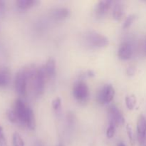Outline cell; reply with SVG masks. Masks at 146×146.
<instances>
[{
    "instance_id": "26",
    "label": "cell",
    "mask_w": 146,
    "mask_h": 146,
    "mask_svg": "<svg viewBox=\"0 0 146 146\" xmlns=\"http://www.w3.org/2000/svg\"><path fill=\"white\" fill-rule=\"evenodd\" d=\"M135 69L133 68V67H129V68L127 69V74L128 76H133L134 74H135Z\"/></svg>"
},
{
    "instance_id": "9",
    "label": "cell",
    "mask_w": 146,
    "mask_h": 146,
    "mask_svg": "<svg viewBox=\"0 0 146 146\" xmlns=\"http://www.w3.org/2000/svg\"><path fill=\"white\" fill-rule=\"evenodd\" d=\"M133 52L132 45L128 42H123L118 48V56L122 60H128L132 56Z\"/></svg>"
},
{
    "instance_id": "3",
    "label": "cell",
    "mask_w": 146,
    "mask_h": 146,
    "mask_svg": "<svg viewBox=\"0 0 146 146\" xmlns=\"http://www.w3.org/2000/svg\"><path fill=\"white\" fill-rule=\"evenodd\" d=\"M73 94L76 99L79 102H86L89 98V89L84 81L76 83L73 88Z\"/></svg>"
},
{
    "instance_id": "24",
    "label": "cell",
    "mask_w": 146,
    "mask_h": 146,
    "mask_svg": "<svg viewBox=\"0 0 146 146\" xmlns=\"http://www.w3.org/2000/svg\"><path fill=\"white\" fill-rule=\"evenodd\" d=\"M126 131H127V133H128V137H129V139L130 141H131L132 143H133V131H132V128H131V126H130V125H127L126 126Z\"/></svg>"
},
{
    "instance_id": "27",
    "label": "cell",
    "mask_w": 146,
    "mask_h": 146,
    "mask_svg": "<svg viewBox=\"0 0 146 146\" xmlns=\"http://www.w3.org/2000/svg\"><path fill=\"white\" fill-rule=\"evenodd\" d=\"M118 146H125V145L123 143L121 142V143H119L118 144Z\"/></svg>"
},
{
    "instance_id": "8",
    "label": "cell",
    "mask_w": 146,
    "mask_h": 146,
    "mask_svg": "<svg viewBox=\"0 0 146 146\" xmlns=\"http://www.w3.org/2000/svg\"><path fill=\"white\" fill-rule=\"evenodd\" d=\"M137 135L141 145H144L146 141V118L141 115L137 123Z\"/></svg>"
},
{
    "instance_id": "29",
    "label": "cell",
    "mask_w": 146,
    "mask_h": 146,
    "mask_svg": "<svg viewBox=\"0 0 146 146\" xmlns=\"http://www.w3.org/2000/svg\"><path fill=\"white\" fill-rule=\"evenodd\" d=\"M145 48H146V43H145Z\"/></svg>"
},
{
    "instance_id": "14",
    "label": "cell",
    "mask_w": 146,
    "mask_h": 146,
    "mask_svg": "<svg viewBox=\"0 0 146 146\" xmlns=\"http://www.w3.org/2000/svg\"><path fill=\"white\" fill-rule=\"evenodd\" d=\"M123 15V5L120 1H117L114 4L113 9V17L115 20H120Z\"/></svg>"
},
{
    "instance_id": "4",
    "label": "cell",
    "mask_w": 146,
    "mask_h": 146,
    "mask_svg": "<svg viewBox=\"0 0 146 146\" xmlns=\"http://www.w3.org/2000/svg\"><path fill=\"white\" fill-rule=\"evenodd\" d=\"M46 76V75L44 71V67H41V68H38L35 76L33 78L34 92L37 96H40L44 93Z\"/></svg>"
},
{
    "instance_id": "11",
    "label": "cell",
    "mask_w": 146,
    "mask_h": 146,
    "mask_svg": "<svg viewBox=\"0 0 146 146\" xmlns=\"http://www.w3.org/2000/svg\"><path fill=\"white\" fill-rule=\"evenodd\" d=\"M44 69L46 73V75L50 77H52L56 74V63L54 58H48V61L46 62V64L44 66Z\"/></svg>"
},
{
    "instance_id": "23",
    "label": "cell",
    "mask_w": 146,
    "mask_h": 146,
    "mask_svg": "<svg viewBox=\"0 0 146 146\" xmlns=\"http://www.w3.org/2000/svg\"><path fill=\"white\" fill-rule=\"evenodd\" d=\"M0 146H8L7 145V140H6L5 136H4L3 128L0 130Z\"/></svg>"
},
{
    "instance_id": "13",
    "label": "cell",
    "mask_w": 146,
    "mask_h": 146,
    "mask_svg": "<svg viewBox=\"0 0 146 146\" xmlns=\"http://www.w3.org/2000/svg\"><path fill=\"white\" fill-rule=\"evenodd\" d=\"M39 3L36 0H18L17 1V5L19 9L27 10L28 9L35 7Z\"/></svg>"
},
{
    "instance_id": "18",
    "label": "cell",
    "mask_w": 146,
    "mask_h": 146,
    "mask_svg": "<svg viewBox=\"0 0 146 146\" xmlns=\"http://www.w3.org/2000/svg\"><path fill=\"white\" fill-rule=\"evenodd\" d=\"M12 146H24V143L22 138L17 133H14L13 135Z\"/></svg>"
},
{
    "instance_id": "20",
    "label": "cell",
    "mask_w": 146,
    "mask_h": 146,
    "mask_svg": "<svg viewBox=\"0 0 146 146\" xmlns=\"http://www.w3.org/2000/svg\"><path fill=\"white\" fill-rule=\"evenodd\" d=\"M135 15L134 14H131V15H129L128 17L126 18V19L125 20L123 23V29H128V27H130L131 26V24L133 23V21H135Z\"/></svg>"
},
{
    "instance_id": "25",
    "label": "cell",
    "mask_w": 146,
    "mask_h": 146,
    "mask_svg": "<svg viewBox=\"0 0 146 146\" xmlns=\"http://www.w3.org/2000/svg\"><path fill=\"white\" fill-rule=\"evenodd\" d=\"M5 13V3L4 1H0V16H3Z\"/></svg>"
},
{
    "instance_id": "17",
    "label": "cell",
    "mask_w": 146,
    "mask_h": 146,
    "mask_svg": "<svg viewBox=\"0 0 146 146\" xmlns=\"http://www.w3.org/2000/svg\"><path fill=\"white\" fill-rule=\"evenodd\" d=\"M125 104L127 108L129 110H133L136 104V98L134 96H128L125 98Z\"/></svg>"
},
{
    "instance_id": "19",
    "label": "cell",
    "mask_w": 146,
    "mask_h": 146,
    "mask_svg": "<svg viewBox=\"0 0 146 146\" xmlns=\"http://www.w3.org/2000/svg\"><path fill=\"white\" fill-rule=\"evenodd\" d=\"M7 118L10 122L13 123H19V120L14 110H9L7 113Z\"/></svg>"
},
{
    "instance_id": "5",
    "label": "cell",
    "mask_w": 146,
    "mask_h": 146,
    "mask_svg": "<svg viewBox=\"0 0 146 146\" xmlns=\"http://www.w3.org/2000/svg\"><path fill=\"white\" fill-rule=\"evenodd\" d=\"M115 96V90L111 84L103 86L98 94V101L101 104H108L112 101Z\"/></svg>"
},
{
    "instance_id": "22",
    "label": "cell",
    "mask_w": 146,
    "mask_h": 146,
    "mask_svg": "<svg viewBox=\"0 0 146 146\" xmlns=\"http://www.w3.org/2000/svg\"><path fill=\"white\" fill-rule=\"evenodd\" d=\"M61 98H58V97L54 98V99L52 101V106L54 110L59 109V108L61 107Z\"/></svg>"
},
{
    "instance_id": "10",
    "label": "cell",
    "mask_w": 146,
    "mask_h": 146,
    "mask_svg": "<svg viewBox=\"0 0 146 146\" xmlns=\"http://www.w3.org/2000/svg\"><path fill=\"white\" fill-rule=\"evenodd\" d=\"M113 3V2L110 0H104V1H99L96 6V15L98 17H104L112 7Z\"/></svg>"
},
{
    "instance_id": "28",
    "label": "cell",
    "mask_w": 146,
    "mask_h": 146,
    "mask_svg": "<svg viewBox=\"0 0 146 146\" xmlns=\"http://www.w3.org/2000/svg\"><path fill=\"white\" fill-rule=\"evenodd\" d=\"M58 146H63L62 145H61V144H59V145H58Z\"/></svg>"
},
{
    "instance_id": "6",
    "label": "cell",
    "mask_w": 146,
    "mask_h": 146,
    "mask_svg": "<svg viewBox=\"0 0 146 146\" xmlns=\"http://www.w3.org/2000/svg\"><path fill=\"white\" fill-rule=\"evenodd\" d=\"M29 108L24 101L20 98H18L15 101L14 104V112L17 114V116L19 120V123L23 125H25L26 121H27V114H28Z\"/></svg>"
},
{
    "instance_id": "2",
    "label": "cell",
    "mask_w": 146,
    "mask_h": 146,
    "mask_svg": "<svg viewBox=\"0 0 146 146\" xmlns=\"http://www.w3.org/2000/svg\"><path fill=\"white\" fill-rule=\"evenodd\" d=\"M28 76L24 68H21L16 74L14 78V87L17 94L20 96H24L27 94V86Z\"/></svg>"
},
{
    "instance_id": "16",
    "label": "cell",
    "mask_w": 146,
    "mask_h": 146,
    "mask_svg": "<svg viewBox=\"0 0 146 146\" xmlns=\"http://www.w3.org/2000/svg\"><path fill=\"white\" fill-rule=\"evenodd\" d=\"M9 74L6 70H0V86H5L9 82Z\"/></svg>"
},
{
    "instance_id": "21",
    "label": "cell",
    "mask_w": 146,
    "mask_h": 146,
    "mask_svg": "<svg viewBox=\"0 0 146 146\" xmlns=\"http://www.w3.org/2000/svg\"><path fill=\"white\" fill-rule=\"evenodd\" d=\"M115 127L114 125L113 124H110L109 127L108 128L106 131V136L107 138H111L114 136L115 135Z\"/></svg>"
},
{
    "instance_id": "7",
    "label": "cell",
    "mask_w": 146,
    "mask_h": 146,
    "mask_svg": "<svg viewBox=\"0 0 146 146\" xmlns=\"http://www.w3.org/2000/svg\"><path fill=\"white\" fill-rule=\"evenodd\" d=\"M108 116L110 119V124H113L115 126L119 125H123L125 123V118L121 112L115 105H111L108 108Z\"/></svg>"
},
{
    "instance_id": "12",
    "label": "cell",
    "mask_w": 146,
    "mask_h": 146,
    "mask_svg": "<svg viewBox=\"0 0 146 146\" xmlns=\"http://www.w3.org/2000/svg\"><path fill=\"white\" fill-rule=\"evenodd\" d=\"M69 10L66 8H57L52 11V17L56 20H62L69 16Z\"/></svg>"
},
{
    "instance_id": "1",
    "label": "cell",
    "mask_w": 146,
    "mask_h": 146,
    "mask_svg": "<svg viewBox=\"0 0 146 146\" xmlns=\"http://www.w3.org/2000/svg\"><path fill=\"white\" fill-rule=\"evenodd\" d=\"M85 41L89 46L93 48H103L108 44V39L102 34L90 31L85 34Z\"/></svg>"
},
{
    "instance_id": "15",
    "label": "cell",
    "mask_w": 146,
    "mask_h": 146,
    "mask_svg": "<svg viewBox=\"0 0 146 146\" xmlns=\"http://www.w3.org/2000/svg\"><path fill=\"white\" fill-rule=\"evenodd\" d=\"M25 126H27L29 129L30 130H34L36 126L35 123V117H34V113L33 112L32 109L29 107L28 111V114H27V121H26Z\"/></svg>"
}]
</instances>
